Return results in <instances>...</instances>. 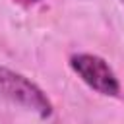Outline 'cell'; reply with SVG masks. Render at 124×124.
I'll return each instance as SVG.
<instances>
[{
    "label": "cell",
    "instance_id": "cell-1",
    "mask_svg": "<svg viewBox=\"0 0 124 124\" xmlns=\"http://www.w3.org/2000/svg\"><path fill=\"white\" fill-rule=\"evenodd\" d=\"M0 95L39 114L41 118H46L52 114V103L43 93V89L35 85L31 79H27L25 76L4 66H0Z\"/></svg>",
    "mask_w": 124,
    "mask_h": 124
},
{
    "label": "cell",
    "instance_id": "cell-2",
    "mask_svg": "<svg viewBox=\"0 0 124 124\" xmlns=\"http://www.w3.org/2000/svg\"><path fill=\"white\" fill-rule=\"evenodd\" d=\"M70 66L97 93L110 95V97H114V95L120 93V83H118L116 74L112 72V68L101 56L79 52V54H74L70 58Z\"/></svg>",
    "mask_w": 124,
    "mask_h": 124
},
{
    "label": "cell",
    "instance_id": "cell-3",
    "mask_svg": "<svg viewBox=\"0 0 124 124\" xmlns=\"http://www.w3.org/2000/svg\"><path fill=\"white\" fill-rule=\"evenodd\" d=\"M25 4H35V2H39V0H23Z\"/></svg>",
    "mask_w": 124,
    "mask_h": 124
}]
</instances>
